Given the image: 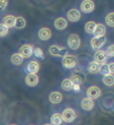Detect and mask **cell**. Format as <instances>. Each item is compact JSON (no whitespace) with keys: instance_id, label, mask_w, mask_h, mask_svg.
<instances>
[{"instance_id":"cell-1","label":"cell","mask_w":114,"mask_h":125,"mask_svg":"<svg viewBox=\"0 0 114 125\" xmlns=\"http://www.w3.org/2000/svg\"><path fill=\"white\" fill-rule=\"evenodd\" d=\"M77 62H78V60H77V57L72 55H66L64 56L62 61L63 66L68 69L75 68Z\"/></svg>"},{"instance_id":"cell-2","label":"cell","mask_w":114,"mask_h":125,"mask_svg":"<svg viewBox=\"0 0 114 125\" xmlns=\"http://www.w3.org/2000/svg\"><path fill=\"white\" fill-rule=\"evenodd\" d=\"M49 52L51 55L56 57H64L67 55L68 50L65 47H61L59 46L53 45L49 48Z\"/></svg>"},{"instance_id":"cell-3","label":"cell","mask_w":114,"mask_h":125,"mask_svg":"<svg viewBox=\"0 0 114 125\" xmlns=\"http://www.w3.org/2000/svg\"><path fill=\"white\" fill-rule=\"evenodd\" d=\"M69 48L73 50L78 49L81 45V40L78 35L72 34L69 37L67 40Z\"/></svg>"},{"instance_id":"cell-4","label":"cell","mask_w":114,"mask_h":125,"mask_svg":"<svg viewBox=\"0 0 114 125\" xmlns=\"http://www.w3.org/2000/svg\"><path fill=\"white\" fill-rule=\"evenodd\" d=\"M62 118L65 122L72 123L77 118V113L72 108H67L63 112Z\"/></svg>"},{"instance_id":"cell-5","label":"cell","mask_w":114,"mask_h":125,"mask_svg":"<svg viewBox=\"0 0 114 125\" xmlns=\"http://www.w3.org/2000/svg\"><path fill=\"white\" fill-rule=\"evenodd\" d=\"M106 42L104 36L94 37L91 40V46L94 50H99Z\"/></svg>"},{"instance_id":"cell-6","label":"cell","mask_w":114,"mask_h":125,"mask_svg":"<svg viewBox=\"0 0 114 125\" xmlns=\"http://www.w3.org/2000/svg\"><path fill=\"white\" fill-rule=\"evenodd\" d=\"M33 47L31 45L25 44L20 47L19 53L24 58H28L33 54Z\"/></svg>"},{"instance_id":"cell-7","label":"cell","mask_w":114,"mask_h":125,"mask_svg":"<svg viewBox=\"0 0 114 125\" xmlns=\"http://www.w3.org/2000/svg\"><path fill=\"white\" fill-rule=\"evenodd\" d=\"M107 58L108 55H107L106 52L103 50H97L94 55V61L99 64L105 63Z\"/></svg>"},{"instance_id":"cell-8","label":"cell","mask_w":114,"mask_h":125,"mask_svg":"<svg viewBox=\"0 0 114 125\" xmlns=\"http://www.w3.org/2000/svg\"><path fill=\"white\" fill-rule=\"evenodd\" d=\"M86 95L88 98L91 99H97L101 96V91L99 87L96 86H91L86 91Z\"/></svg>"},{"instance_id":"cell-9","label":"cell","mask_w":114,"mask_h":125,"mask_svg":"<svg viewBox=\"0 0 114 125\" xmlns=\"http://www.w3.org/2000/svg\"><path fill=\"white\" fill-rule=\"evenodd\" d=\"M94 9V3L92 0H84L81 3V10L85 13H90Z\"/></svg>"},{"instance_id":"cell-10","label":"cell","mask_w":114,"mask_h":125,"mask_svg":"<svg viewBox=\"0 0 114 125\" xmlns=\"http://www.w3.org/2000/svg\"><path fill=\"white\" fill-rule=\"evenodd\" d=\"M80 17H81V14L80 11L77 9H72L67 13L68 19L72 22L78 21L80 20Z\"/></svg>"},{"instance_id":"cell-11","label":"cell","mask_w":114,"mask_h":125,"mask_svg":"<svg viewBox=\"0 0 114 125\" xmlns=\"http://www.w3.org/2000/svg\"><path fill=\"white\" fill-rule=\"evenodd\" d=\"M25 83L30 87H35L38 84L39 79L36 74H29L25 77Z\"/></svg>"},{"instance_id":"cell-12","label":"cell","mask_w":114,"mask_h":125,"mask_svg":"<svg viewBox=\"0 0 114 125\" xmlns=\"http://www.w3.org/2000/svg\"><path fill=\"white\" fill-rule=\"evenodd\" d=\"M52 35L51 31L49 29L43 27L38 32V37L42 40H48L51 38Z\"/></svg>"},{"instance_id":"cell-13","label":"cell","mask_w":114,"mask_h":125,"mask_svg":"<svg viewBox=\"0 0 114 125\" xmlns=\"http://www.w3.org/2000/svg\"><path fill=\"white\" fill-rule=\"evenodd\" d=\"M49 100L52 104H57L61 102L62 100V95L61 92H57V91L53 92L49 95Z\"/></svg>"},{"instance_id":"cell-14","label":"cell","mask_w":114,"mask_h":125,"mask_svg":"<svg viewBox=\"0 0 114 125\" xmlns=\"http://www.w3.org/2000/svg\"><path fill=\"white\" fill-rule=\"evenodd\" d=\"M94 102L93 99H91L89 98H85L83 99L81 101V108L85 111H90L94 107Z\"/></svg>"},{"instance_id":"cell-15","label":"cell","mask_w":114,"mask_h":125,"mask_svg":"<svg viewBox=\"0 0 114 125\" xmlns=\"http://www.w3.org/2000/svg\"><path fill=\"white\" fill-rule=\"evenodd\" d=\"M106 32V27L102 24H96L94 29L93 34L95 37H102L104 36Z\"/></svg>"},{"instance_id":"cell-16","label":"cell","mask_w":114,"mask_h":125,"mask_svg":"<svg viewBox=\"0 0 114 125\" xmlns=\"http://www.w3.org/2000/svg\"><path fill=\"white\" fill-rule=\"evenodd\" d=\"M27 69L29 74H36L40 69V64L36 61H31L27 65Z\"/></svg>"},{"instance_id":"cell-17","label":"cell","mask_w":114,"mask_h":125,"mask_svg":"<svg viewBox=\"0 0 114 125\" xmlns=\"http://www.w3.org/2000/svg\"><path fill=\"white\" fill-rule=\"evenodd\" d=\"M16 22V17L12 15L6 16L3 19V24L8 29L14 27Z\"/></svg>"},{"instance_id":"cell-18","label":"cell","mask_w":114,"mask_h":125,"mask_svg":"<svg viewBox=\"0 0 114 125\" xmlns=\"http://www.w3.org/2000/svg\"><path fill=\"white\" fill-rule=\"evenodd\" d=\"M68 25L67 21L63 17L57 18L54 22V26L57 29L63 30L67 27Z\"/></svg>"},{"instance_id":"cell-19","label":"cell","mask_w":114,"mask_h":125,"mask_svg":"<svg viewBox=\"0 0 114 125\" xmlns=\"http://www.w3.org/2000/svg\"><path fill=\"white\" fill-rule=\"evenodd\" d=\"M62 121V115L59 113H54L51 117V123L53 125H61Z\"/></svg>"},{"instance_id":"cell-20","label":"cell","mask_w":114,"mask_h":125,"mask_svg":"<svg viewBox=\"0 0 114 125\" xmlns=\"http://www.w3.org/2000/svg\"><path fill=\"white\" fill-rule=\"evenodd\" d=\"M100 64L96 61H92L89 64L88 67V70L91 74H97L99 73Z\"/></svg>"},{"instance_id":"cell-21","label":"cell","mask_w":114,"mask_h":125,"mask_svg":"<svg viewBox=\"0 0 114 125\" xmlns=\"http://www.w3.org/2000/svg\"><path fill=\"white\" fill-rule=\"evenodd\" d=\"M24 58L19 53H14L11 56V62L15 65H20L22 63Z\"/></svg>"},{"instance_id":"cell-22","label":"cell","mask_w":114,"mask_h":125,"mask_svg":"<svg viewBox=\"0 0 114 125\" xmlns=\"http://www.w3.org/2000/svg\"><path fill=\"white\" fill-rule=\"evenodd\" d=\"M102 82L105 85L107 86H113L114 84V76L112 74H109L107 75H105L102 78Z\"/></svg>"},{"instance_id":"cell-23","label":"cell","mask_w":114,"mask_h":125,"mask_svg":"<svg viewBox=\"0 0 114 125\" xmlns=\"http://www.w3.org/2000/svg\"><path fill=\"white\" fill-rule=\"evenodd\" d=\"M73 83H72L70 79H65L61 84L62 89L66 91H69L72 90V88H73Z\"/></svg>"},{"instance_id":"cell-24","label":"cell","mask_w":114,"mask_h":125,"mask_svg":"<svg viewBox=\"0 0 114 125\" xmlns=\"http://www.w3.org/2000/svg\"><path fill=\"white\" fill-rule=\"evenodd\" d=\"M26 25V21L25 20L24 17H17L16 18V22H15L14 27L17 29H23Z\"/></svg>"},{"instance_id":"cell-25","label":"cell","mask_w":114,"mask_h":125,"mask_svg":"<svg viewBox=\"0 0 114 125\" xmlns=\"http://www.w3.org/2000/svg\"><path fill=\"white\" fill-rule=\"evenodd\" d=\"M96 24L94 21H89L88 22L85 26V30L86 33L89 34H93L94 32V29Z\"/></svg>"},{"instance_id":"cell-26","label":"cell","mask_w":114,"mask_h":125,"mask_svg":"<svg viewBox=\"0 0 114 125\" xmlns=\"http://www.w3.org/2000/svg\"><path fill=\"white\" fill-rule=\"evenodd\" d=\"M70 79L73 84H77V85H80L83 82V77L78 74H74L72 75Z\"/></svg>"},{"instance_id":"cell-27","label":"cell","mask_w":114,"mask_h":125,"mask_svg":"<svg viewBox=\"0 0 114 125\" xmlns=\"http://www.w3.org/2000/svg\"><path fill=\"white\" fill-rule=\"evenodd\" d=\"M99 73H100L101 74L104 75V76L111 74L110 73V69H109V64H107V63H104V64H100Z\"/></svg>"},{"instance_id":"cell-28","label":"cell","mask_w":114,"mask_h":125,"mask_svg":"<svg viewBox=\"0 0 114 125\" xmlns=\"http://www.w3.org/2000/svg\"><path fill=\"white\" fill-rule=\"evenodd\" d=\"M114 12H112L109 13L105 17V22L109 26L111 27H114Z\"/></svg>"},{"instance_id":"cell-29","label":"cell","mask_w":114,"mask_h":125,"mask_svg":"<svg viewBox=\"0 0 114 125\" xmlns=\"http://www.w3.org/2000/svg\"><path fill=\"white\" fill-rule=\"evenodd\" d=\"M33 53H34L35 56L37 57L38 58L41 59V60H44V53L43 52L42 50L39 47L37 48H35L33 51Z\"/></svg>"},{"instance_id":"cell-30","label":"cell","mask_w":114,"mask_h":125,"mask_svg":"<svg viewBox=\"0 0 114 125\" xmlns=\"http://www.w3.org/2000/svg\"><path fill=\"white\" fill-rule=\"evenodd\" d=\"M8 33V28L3 24H0V37L6 36Z\"/></svg>"},{"instance_id":"cell-31","label":"cell","mask_w":114,"mask_h":125,"mask_svg":"<svg viewBox=\"0 0 114 125\" xmlns=\"http://www.w3.org/2000/svg\"><path fill=\"white\" fill-rule=\"evenodd\" d=\"M114 44H112L111 45H110L109 47H108L107 49L106 52L107 55H108V56H114Z\"/></svg>"},{"instance_id":"cell-32","label":"cell","mask_w":114,"mask_h":125,"mask_svg":"<svg viewBox=\"0 0 114 125\" xmlns=\"http://www.w3.org/2000/svg\"><path fill=\"white\" fill-rule=\"evenodd\" d=\"M8 0H0V11H3L8 6Z\"/></svg>"},{"instance_id":"cell-33","label":"cell","mask_w":114,"mask_h":125,"mask_svg":"<svg viewBox=\"0 0 114 125\" xmlns=\"http://www.w3.org/2000/svg\"><path fill=\"white\" fill-rule=\"evenodd\" d=\"M72 89H73L75 91V92H76L77 93L79 92L80 91V85H77V84H73V88Z\"/></svg>"},{"instance_id":"cell-34","label":"cell","mask_w":114,"mask_h":125,"mask_svg":"<svg viewBox=\"0 0 114 125\" xmlns=\"http://www.w3.org/2000/svg\"><path fill=\"white\" fill-rule=\"evenodd\" d=\"M114 62H111L110 64H109V69H110V73L111 74H114Z\"/></svg>"},{"instance_id":"cell-35","label":"cell","mask_w":114,"mask_h":125,"mask_svg":"<svg viewBox=\"0 0 114 125\" xmlns=\"http://www.w3.org/2000/svg\"><path fill=\"white\" fill-rule=\"evenodd\" d=\"M51 125V124H46V125Z\"/></svg>"},{"instance_id":"cell-36","label":"cell","mask_w":114,"mask_h":125,"mask_svg":"<svg viewBox=\"0 0 114 125\" xmlns=\"http://www.w3.org/2000/svg\"><path fill=\"white\" fill-rule=\"evenodd\" d=\"M15 125V124H13V125Z\"/></svg>"}]
</instances>
